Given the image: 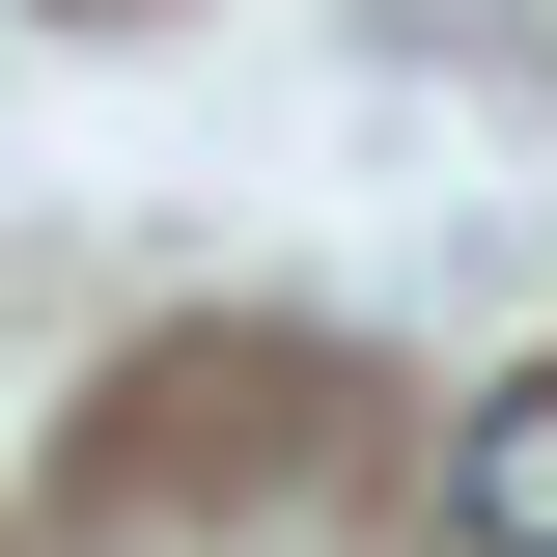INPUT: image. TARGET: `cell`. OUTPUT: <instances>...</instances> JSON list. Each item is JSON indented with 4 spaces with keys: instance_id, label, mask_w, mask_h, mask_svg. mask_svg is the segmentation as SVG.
I'll use <instances>...</instances> for the list:
<instances>
[{
    "instance_id": "1",
    "label": "cell",
    "mask_w": 557,
    "mask_h": 557,
    "mask_svg": "<svg viewBox=\"0 0 557 557\" xmlns=\"http://www.w3.org/2000/svg\"><path fill=\"white\" fill-rule=\"evenodd\" d=\"M446 557H557V362H502L446 418Z\"/></svg>"
}]
</instances>
